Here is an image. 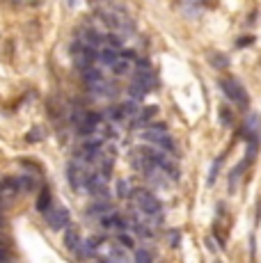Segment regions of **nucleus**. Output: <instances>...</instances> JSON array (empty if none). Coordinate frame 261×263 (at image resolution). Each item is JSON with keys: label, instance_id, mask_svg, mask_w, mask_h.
<instances>
[{"label": "nucleus", "instance_id": "obj_1", "mask_svg": "<svg viewBox=\"0 0 261 263\" xmlns=\"http://www.w3.org/2000/svg\"><path fill=\"white\" fill-rule=\"evenodd\" d=\"M130 197H133L137 209L142 210V213H147V215H156V213H160V209H163V204H160L149 190H144V188H135Z\"/></svg>", "mask_w": 261, "mask_h": 263}, {"label": "nucleus", "instance_id": "obj_2", "mask_svg": "<svg viewBox=\"0 0 261 263\" xmlns=\"http://www.w3.org/2000/svg\"><path fill=\"white\" fill-rule=\"evenodd\" d=\"M220 87H222V92L227 94V99H232L236 105H241V108H245L250 101L248 92H245V87L238 80H234V78H227V80H222L220 83Z\"/></svg>", "mask_w": 261, "mask_h": 263}, {"label": "nucleus", "instance_id": "obj_3", "mask_svg": "<svg viewBox=\"0 0 261 263\" xmlns=\"http://www.w3.org/2000/svg\"><path fill=\"white\" fill-rule=\"evenodd\" d=\"M89 174L92 172H87L80 162H69V167H66V179H69L73 190H83V188L87 186Z\"/></svg>", "mask_w": 261, "mask_h": 263}, {"label": "nucleus", "instance_id": "obj_4", "mask_svg": "<svg viewBox=\"0 0 261 263\" xmlns=\"http://www.w3.org/2000/svg\"><path fill=\"white\" fill-rule=\"evenodd\" d=\"M46 222L53 231H60V229L69 227V210H66L65 206H51V209L46 210Z\"/></svg>", "mask_w": 261, "mask_h": 263}, {"label": "nucleus", "instance_id": "obj_5", "mask_svg": "<svg viewBox=\"0 0 261 263\" xmlns=\"http://www.w3.org/2000/svg\"><path fill=\"white\" fill-rule=\"evenodd\" d=\"M101 227L103 229H119V231H124L129 227V222H124L122 217H117L115 213H108V215L101 217Z\"/></svg>", "mask_w": 261, "mask_h": 263}, {"label": "nucleus", "instance_id": "obj_6", "mask_svg": "<svg viewBox=\"0 0 261 263\" xmlns=\"http://www.w3.org/2000/svg\"><path fill=\"white\" fill-rule=\"evenodd\" d=\"M156 112H158V110H156L154 105H149V108L140 110V112L135 114V119H133V128H140V126H144L147 121H151L156 117Z\"/></svg>", "mask_w": 261, "mask_h": 263}, {"label": "nucleus", "instance_id": "obj_7", "mask_svg": "<svg viewBox=\"0 0 261 263\" xmlns=\"http://www.w3.org/2000/svg\"><path fill=\"white\" fill-rule=\"evenodd\" d=\"M65 245H66V250H69V252L78 250V245H80V233H78L76 227H69L65 231Z\"/></svg>", "mask_w": 261, "mask_h": 263}, {"label": "nucleus", "instance_id": "obj_8", "mask_svg": "<svg viewBox=\"0 0 261 263\" xmlns=\"http://www.w3.org/2000/svg\"><path fill=\"white\" fill-rule=\"evenodd\" d=\"M83 78L85 83H87V87H94V85L103 83V76L99 69H94V66H87V69H83Z\"/></svg>", "mask_w": 261, "mask_h": 263}, {"label": "nucleus", "instance_id": "obj_9", "mask_svg": "<svg viewBox=\"0 0 261 263\" xmlns=\"http://www.w3.org/2000/svg\"><path fill=\"white\" fill-rule=\"evenodd\" d=\"M108 213H113V206L103 199V202H96V204H92L87 209V215H99V217H103V215H108Z\"/></svg>", "mask_w": 261, "mask_h": 263}, {"label": "nucleus", "instance_id": "obj_10", "mask_svg": "<svg viewBox=\"0 0 261 263\" xmlns=\"http://www.w3.org/2000/svg\"><path fill=\"white\" fill-rule=\"evenodd\" d=\"M119 57V53L115 51V48H110V46H106V48H101L99 51V57L96 60L101 62V64H106V66H113V62Z\"/></svg>", "mask_w": 261, "mask_h": 263}, {"label": "nucleus", "instance_id": "obj_11", "mask_svg": "<svg viewBox=\"0 0 261 263\" xmlns=\"http://www.w3.org/2000/svg\"><path fill=\"white\" fill-rule=\"evenodd\" d=\"M51 206H53V197H51V192H48V190H42V195L37 197V210L46 213Z\"/></svg>", "mask_w": 261, "mask_h": 263}, {"label": "nucleus", "instance_id": "obj_12", "mask_svg": "<svg viewBox=\"0 0 261 263\" xmlns=\"http://www.w3.org/2000/svg\"><path fill=\"white\" fill-rule=\"evenodd\" d=\"M113 71L117 73V76H124V73H129L130 71V62H129V57H117V60L113 62Z\"/></svg>", "mask_w": 261, "mask_h": 263}, {"label": "nucleus", "instance_id": "obj_13", "mask_svg": "<svg viewBox=\"0 0 261 263\" xmlns=\"http://www.w3.org/2000/svg\"><path fill=\"white\" fill-rule=\"evenodd\" d=\"M144 94H147V90H144L142 85H137L135 80H133V83L129 85V96H130V99H135V101H140V99H142Z\"/></svg>", "mask_w": 261, "mask_h": 263}, {"label": "nucleus", "instance_id": "obj_14", "mask_svg": "<svg viewBox=\"0 0 261 263\" xmlns=\"http://www.w3.org/2000/svg\"><path fill=\"white\" fill-rule=\"evenodd\" d=\"M122 110H124V117H135L137 114V101L135 99H130V101L122 103Z\"/></svg>", "mask_w": 261, "mask_h": 263}, {"label": "nucleus", "instance_id": "obj_15", "mask_svg": "<svg viewBox=\"0 0 261 263\" xmlns=\"http://www.w3.org/2000/svg\"><path fill=\"white\" fill-rule=\"evenodd\" d=\"M106 114H108V119H110V121H122V119H126L122 105H115V108H110Z\"/></svg>", "mask_w": 261, "mask_h": 263}, {"label": "nucleus", "instance_id": "obj_16", "mask_svg": "<svg viewBox=\"0 0 261 263\" xmlns=\"http://www.w3.org/2000/svg\"><path fill=\"white\" fill-rule=\"evenodd\" d=\"M16 186L23 188V192H30L35 188V179L32 176H21V179H16Z\"/></svg>", "mask_w": 261, "mask_h": 263}, {"label": "nucleus", "instance_id": "obj_17", "mask_svg": "<svg viewBox=\"0 0 261 263\" xmlns=\"http://www.w3.org/2000/svg\"><path fill=\"white\" fill-rule=\"evenodd\" d=\"M117 195L119 197H130V195H133V192H130V183L126 179H122L117 183Z\"/></svg>", "mask_w": 261, "mask_h": 263}, {"label": "nucleus", "instance_id": "obj_18", "mask_svg": "<svg viewBox=\"0 0 261 263\" xmlns=\"http://www.w3.org/2000/svg\"><path fill=\"white\" fill-rule=\"evenodd\" d=\"M110 261H129V254H126L124 250H119V247H115L113 252H110Z\"/></svg>", "mask_w": 261, "mask_h": 263}, {"label": "nucleus", "instance_id": "obj_19", "mask_svg": "<svg viewBox=\"0 0 261 263\" xmlns=\"http://www.w3.org/2000/svg\"><path fill=\"white\" fill-rule=\"evenodd\" d=\"M135 261L149 263V261H154V254H149V252H144V250H137V252H135Z\"/></svg>", "mask_w": 261, "mask_h": 263}, {"label": "nucleus", "instance_id": "obj_20", "mask_svg": "<svg viewBox=\"0 0 261 263\" xmlns=\"http://www.w3.org/2000/svg\"><path fill=\"white\" fill-rule=\"evenodd\" d=\"M117 240H119V245L124 247V250H130V247H133V238H130V236H126V233H119Z\"/></svg>", "mask_w": 261, "mask_h": 263}, {"label": "nucleus", "instance_id": "obj_21", "mask_svg": "<svg viewBox=\"0 0 261 263\" xmlns=\"http://www.w3.org/2000/svg\"><path fill=\"white\" fill-rule=\"evenodd\" d=\"M220 121H222V124H232V121H234V114H232V110L220 108Z\"/></svg>", "mask_w": 261, "mask_h": 263}, {"label": "nucleus", "instance_id": "obj_22", "mask_svg": "<svg viewBox=\"0 0 261 263\" xmlns=\"http://www.w3.org/2000/svg\"><path fill=\"white\" fill-rule=\"evenodd\" d=\"M220 162H222V158H218V160L213 162V169H211V176H208V183H215V179H218V169H220Z\"/></svg>", "mask_w": 261, "mask_h": 263}, {"label": "nucleus", "instance_id": "obj_23", "mask_svg": "<svg viewBox=\"0 0 261 263\" xmlns=\"http://www.w3.org/2000/svg\"><path fill=\"white\" fill-rule=\"evenodd\" d=\"M39 128H35V131H30V135H28V142H32V140H42V135H39Z\"/></svg>", "mask_w": 261, "mask_h": 263}, {"label": "nucleus", "instance_id": "obj_24", "mask_svg": "<svg viewBox=\"0 0 261 263\" xmlns=\"http://www.w3.org/2000/svg\"><path fill=\"white\" fill-rule=\"evenodd\" d=\"M5 261H9V252L0 245V263H5Z\"/></svg>", "mask_w": 261, "mask_h": 263}, {"label": "nucleus", "instance_id": "obj_25", "mask_svg": "<svg viewBox=\"0 0 261 263\" xmlns=\"http://www.w3.org/2000/svg\"><path fill=\"white\" fill-rule=\"evenodd\" d=\"M170 243H172V247H177V245H179V233H177V231L170 233Z\"/></svg>", "mask_w": 261, "mask_h": 263}, {"label": "nucleus", "instance_id": "obj_26", "mask_svg": "<svg viewBox=\"0 0 261 263\" xmlns=\"http://www.w3.org/2000/svg\"><path fill=\"white\" fill-rule=\"evenodd\" d=\"M250 42H252V37H248V39H241V42H238V48H243V46H250Z\"/></svg>", "mask_w": 261, "mask_h": 263}, {"label": "nucleus", "instance_id": "obj_27", "mask_svg": "<svg viewBox=\"0 0 261 263\" xmlns=\"http://www.w3.org/2000/svg\"><path fill=\"white\" fill-rule=\"evenodd\" d=\"M0 227H2V215H0Z\"/></svg>", "mask_w": 261, "mask_h": 263}]
</instances>
